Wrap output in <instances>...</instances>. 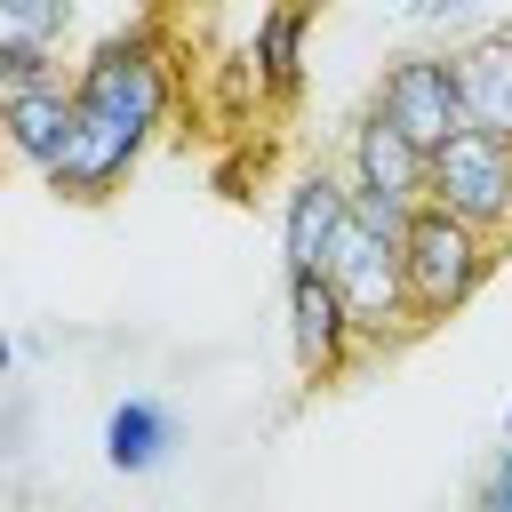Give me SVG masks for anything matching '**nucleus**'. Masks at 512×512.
Segmentation results:
<instances>
[{"label":"nucleus","instance_id":"1","mask_svg":"<svg viewBox=\"0 0 512 512\" xmlns=\"http://www.w3.org/2000/svg\"><path fill=\"white\" fill-rule=\"evenodd\" d=\"M168 112H176L168 40L152 24H128V32L96 40L80 56V72H72V144L48 168V192H64L80 208L112 200L136 176V160L152 152V136L168 128Z\"/></svg>","mask_w":512,"mask_h":512},{"label":"nucleus","instance_id":"2","mask_svg":"<svg viewBox=\"0 0 512 512\" xmlns=\"http://www.w3.org/2000/svg\"><path fill=\"white\" fill-rule=\"evenodd\" d=\"M400 232H408V208L400 200H376V192H352V216H344V240L328 256V280L344 288V304L360 312V336L368 352H392L416 336V304H408V256H400Z\"/></svg>","mask_w":512,"mask_h":512},{"label":"nucleus","instance_id":"3","mask_svg":"<svg viewBox=\"0 0 512 512\" xmlns=\"http://www.w3.org/2000/svg\"><path fill=\"white\" fill-rule=\"evenodd\" d=\"M400 256H408V304H416V328H432V320L464 312V304L488 288L504 240L480 232V224H464V216L440 208V200H416V208H408V232H400Z\"/></svg>","mask_w":512,"mask_h":512},{"label":"nucleus","instance_id":"4","mask_svg":"<svg viewBox=\"0 0 512 512\" xmlns=\"http://www.w3.org/2000/svg\"><path fill=\"white\" fill-rule=\"evenodd\" d=\"M424 200L456 208L464 224L512 240V136L496 128H456L448 144H432V184Z\"/></svg>","mask_w":512,"mask_h":512},{"label":"nucleus","instance_id":"5","mask_svg":"<svg viewBox=\"0 0 512 512\" xmlns=\"http://www.w3.org/2000/svg\"><path fill=\"white\" fill-rule=\"evenodd\" d=\"M368 104L392 112L424 152L448 144L456 128H472V112H464V80H456V48H408V56H392V64L376 72V96H368Z\"/></svg>","mask_w":512,"mask_h":512},{"label":"nucleus","instance_id":"6","mask_svg":"<svg viewBox=\"0 0 512 512\" xmlns=\"http://www.w3.org/2000/svg\"><path fill=\"white\" fill-rule=\"evenodd\" d=\"M288 352L304 368V384H336L352 376V360L368 352L360 312L344 304V288L328 272H288Z\"/></svg>","mask_w":512,"mask_h":512},{"label":"nucleus","instance_id":"7","mask_svg":"<svg viewBox=\"0 0 512 512\" xmlns=\"http://www.w3.org/2000/svg\"><path fill=\"white\" fill-rule=\"evenodd\" d=\"M344 176H352V192H376V200L416 208L424 184H432V152H424L392 112L368 104V112L352 120V136H344Z\"/></svg>","mask_w":512,"mask_h":512},{"label":"nucleus","instance_id":"8","mask_svg":"<svg viewBox=\"0 0 512 512\" xmlns=\"http://www.w3.org/2000/svg\"><path fill=\"white\" fill-rule=\"evenodd\" d=\"M344 216H352V176L344 168H304L280 192V264L288 272H328V256L344 240Z\"/></svg>","mask_w":512,"mask_h":512},{"label":"nucleus","instance_id":"9","mask_svg":"<svg viewBox=\"0 0 512 512\" xmlns=\"http://www.w3.org/2000/svg\"><path fill=\"white\" fill-rule=\"evenodd\" d=\"M0 128H8V152L48 176L72 144V80H32V88H0Z\"/></svg>","mask_w":512,"mask_h":512},{"label":"nucleus","instance_id":"10","mask_svg":"<svg viewBox=\"0 0 512 512\" xmlns=\"http://www.w3.org/2000/svg\"><path fill=\"white\" fill-rule=\"evenodd\" d=\"M304 40H312V8H288L272 0L248 32V80L264 104H296L304 96Z\"/></svg>","mask_w":512,"mask_h":512},{"label":"nucleus","instance_id":"11","mask_svg":"<svg viewBox=\"0 0 512 512\" xmlns=\"http://www.w3.org/2000/svg\"><path fill=\"white\" fill-rule=\"evenodd\" d=\"M456 80H464L472 128L512 136V24H480L472 40H456Z\"/></svg>","mask_w":512,"mask_h":512},{"label":"nucleus","instance_id":"12","mask_svg":"<svg viewBox=\"0 0 512 512\" xmlns=\"http://www.w3.org/2000/svg\"><path fill=\"white\" fill-rule=\"evenodd\" d=\"M168 456H176V416H168L152 392H128V400L104 408V464H112V472L152 480Z\"/></svg>","mask_w":512,"mask_h":512},{"label":"nucleus","instance_id":"13","mask_svg":"<svg viewBox=\"0 0 512 512\" xmlns=\"http://www.w3.org/2000/svg\"><path fill=\"white\" fill-rule=\"evenodd\" d=\"M64 32H72V0H0V40L64 48Z\"/></svg>","mask_w":512,"mask_h":512},{"label":"nucleus","instance_id":"14","mask_svg":"<svg viewBox=\"0 0 512 512\" xmlns=\"http://www.w3.org/2000/svg\"><path fill=\"white\" fill-rule=\"evenodd\" d=\"M32 80H64V48H24V40H0V88H32Z\"/></svg>","mask_w":512,"mask_h":512},{"label":"nucleus","instance_id":"15","mask_svg":"<svg viewBox=\"0 0 512 512\" xmlns=\"http://www.w3.org/2000/svg\"><path fill=\"white\" fill-rule=\"evenodd\" d=\"M472 504H480V512H512V440H504V448L488 456V472L472 480Z\"/></svg>","mask_w":512,"mask_h":512},{"label":"nucleus","instance_id":"16","mask_svg":"<svg viewBox=\"0 0 512 512\" xmlns=\"http://www.w3.org/2000/svg\"><path fill=\"white\" fill-rule=\"evenodd\" d=\"M480 0H400V24H416V32H448V24H464Z\"/></svg>","mask_w":512,"mask_h":512},{"label":"nucleus","instance_id":"17","mask_svg":"<svg viewBox=\"0 0 512 512\" xmlns=\"http://www.w3.org/2000/svg\"><path fill=\"white\" fill-rule=\"evenodd\" d=\"M288 8H312V16H320V8H328V0H288Z\"/></svg>","mask_w":512,"mask_h":512},{"label":"nucleus","instance_id":"18","mask_svg":"<svg viewBox=\"0 0 512 512\" xmlns=\"http://www.w3.org/2000/svg\"><path fill=\"white\" fill-rule=\"evenodd\" d=\"M504 440H512V408H504Z\"/></svg>","mask_w":512,"mask_h":512}]
</instances>
